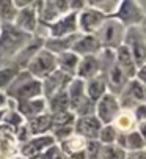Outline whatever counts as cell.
Returning a JSON list of instances; mask_svg holds the SVG:
<instances>
[{
  "instance_id": "obj_17",
  "label": "cell",
  "mask_w": 146,
  "mask_h": 159,
  "mask_svg": "<svg viewBox=\"0 0 146 159\" xmlns=\"http://www.w3.org/2000/svg\"><path fill=\"white\" fill-rule=\"evenodd\" d=\"M16 107H17V112L22 115L24 120H32L41 113L46 112L47 109V102L46 99L41 96V98H35V99H29V101H20V102H16Z\"/></svg>"
},
{
  "instance_id": "obj_40",
  "label": "cell",
  "mask_w": 146,
  "mask_h": 159,
  "mask_svg": "<svg viewBox=\"0 0 146 159\" xmlns=\"http://www.w3.org/2000/svg\"><path fill=\"white\" fill-rule=\"evenodd\" d=\"M134 79H137L141 85L146 87V63H144L143 66L137 68V73H135V77H134Z\"/></svg>"
},
{
  "instance_id": "obj_11",
  "label": "cell",
  "mask_w": 146,
  "mask_h": 159,
  "mask_svg": "<svg viewBox=\"0 0 146 159\" xmlns=\"http://www.w3.org/2000/svg\"><path fill=\"white\" fill-rule=\"evenodd\" d=\"M49 38H63V36H69L79 33V27H77V13H68L61 17H58L57 20H54L49 25Z\"/></svg>"
},
{
  "instance_id": "obj_25",
  "label": "cell",
  "mask_w": 146,
  "mask_h": 159,
  "mask_svg": "<svg viewBox=\"0 0 146 159\" xmlns=\"http://www.w3.org/2000/svg\"><path fill=\"white\" fill-rule=\"evenodd\" d=\"M46 102H47V109H49V113H51V115L64 112V110H71L69 109V98H68L66 90L54 95L52 98H49Z\"/></svg>"
},
{
  "instance_id": "obj_7",
  "label": "cell",
  "mask_w": 146,
  "mask_h": 159,
  "mask_svg": "<svg viewBox=\"0 0 146 159\" xmlns=\"http://www.w3.org/2000/svg\"><path fill=\"white\" fill-rule=\"evenodd\" d=\"M113 17L127 29V27L140 25V22L143 20L144 14H143V10L140 8V5L135 0H121Z\"/></svg>"
},
{
  "instance_id": "obj_20",
  "label": "cell",
  "mask_w": 146,
  "mask_h": 159,
  "mask_svg": "<svg viewBox=\"0 0 146 159\" xmlns=\"http://www.w3.org/2000/svg\"><path fill=\"white\" fill-rule=\"evenodd\" d=\"M79 35L80 33H74V35H69V36H63V38H47V39H44L42 48L54 55H60L63 52L71 51L72 44H74V41L79 38Z\"/></svg>"
},
{
  "instance_id": "obj_45",
  "label": "cell",
  "mask_w": 146,
  "mask_h": 159,
  "mask_svg": "<svg viewBox=\"0 0 146 159\" xmlns=\"http://www.w3.org/2000/svg\"><path fill=\"white\" fill-rule=\"evenodd\" d=\"M140 30H141V33H143V36H144V39H146V16L143 17V20L140 22Z\"/></svg>"
},
{
  "instance_id": "obj_28",
  "label": "cell",
  "mask_w": 146,
  "mask_h": 159,
  "mask_svg": "<svg viewBox=\"0 0 146 159\" xmlns=\"http://www.w3.org/2000/svg\"><path fill=\"white\" fill-rule=\"evenodd\" d=\"M17 8L13 0H0V22L2 24H14L17 16Z\"/></svg>"
},
{
  "instance_id": "obj_34",
  "label": "cell",
  "mask_w": 146,
  "mask_h": 159,
  "mask_svg": "<svg viewBox=\"0 0 146 159\" xmlns=\"http://www.w3.org/2000/svg\"><path fill=\"white\" fill-rule=\"evenodd\" d=\"M94 112H96V102H93V101L88 99V98H85V99L77 106V109L74 110V113H76L77 118H80V117H91V115H94Z\"/></svg>"
},
{
  "instance_id": "obj_33",
  "label": "cell",
  "mask_w": 146,
  "mask_h": 159,
  "mask_svg": "<svg viewBox=\"0 0 146 159\" xmlns=\"http://www.w3.org/2000/svg\"><path fill=\"white\" fill-rule=\"evenodd\" d=\"M76 113L72 110H64L60 113L52 115V126H74L76 123Z\"/></svg>"
},
{
  "instance_id": "obj_4",
  "label": "cell",
  "mask_w": 146,
  "mask_h": 159,
  "mask_svg": "<svg viewBox=\"0 0 146 159\" xmlns=\"http://www.w3.org/2000/svg\"><path fill=\"white\" fill-rule=\"evenodd\" d=\"M25 71L32 74L35 79L42 80L47 76H51L54 71H57V55L51 54L44 48L39 49L27 63Z\"/></svg>"
},
{
  "instance_id": "obj_24",
  "label": "cell",
  "mask_w": 146,
  "mask_h": 159,
  "mask_svg": "<svg viewBox=\"0 0 146 159\" xmlns=\"http://www.w3.org/2000/svg\"><path fill=\"white\" fill-rule=\"evenodd\" d=\"M80 57L76 55L72 51L63 52L60 55H57V70H60L61 73L74 77L76 76V70H77V65H79Z\"/></svg>"
},
{
  "instance_id": "obj_22",
  "label": "cell",
  "mask_w": 146,
  "mask_h": 159,
  "mask_svg": "<svg viewBox=\"0 0 146 159\" xmlns=\"http://www.w3.org/2000/svg\"><path fill=\"white\" fill-rule=\"evenodd\" d=\"M66 93H68V98H69V109L74 112L77 109V106L86 98V95H85V80L74 77L69 82V85L66 88Z\"/></svg>"
},
{
  "instance_id": "obj_29",
  "label": "cell",
  "mask_w": 146,
  "mask_h": 159,
  "mask_svg": "<svg viewBox=\"0 0 146 159\" xmlns=\"http://www.w3.org/2000/svg\"><path fill=\"white\" fill-rule=\"evenodd\" d=\"M144 147H146V143L141 139V135L138 134V131H131V132L124 134V150L127 153L141 151V150H144Z\"/></svg>"
},
{
  "instance_id": "obj_44",
  "label": "cell",
  "mask_w": 146,
  "mask_h": 159,
  "mask_svg": "<svg viewBox=\"0 0 146 159\" xmlns=\"http://www.w3.org/2000/svg\"><path fill=\"white\" fill-rule=\"evenodd\" d=\"M7 102H8V98H7V95L0 92V110H2V109L7 106Z\"/></svg>"
},
{
  "instance_id": "obj_42",
  "label": "cell",
  "mask_w": 146,
  "mask_h": 159,
  "mask_svg": "<svg viewBox=\"0 0 146 159\" xmlns=\"http://www.w3.org/2000/svg\"><path fill=\"white\" fill-rule=\"evenodd\" d=\"M126 159H146V150L127 153V154H126Z\"/></svg>"
},
{
  "instance_id": "obj_19",
  "label": "cell",
  "mask_w": 146,
  "mask_h": 159,
  "mask_svg": "<svg viewBox=\"0 0 146 159\" xmlns=\"http://www.w3.org/2000/svg\"><path fill=\"white\" fill-rule=\"evenodd\" d=\"M115 63L119 66V70L123 71L129 79H134L135 77V73H137V65L132 58V54L129 52V49L121 44L118 49H115Z\"/></svg>"
},
{
  "instance_id": "obj_46",
  "label": "cell",
  "mask_w": 146,
  "mask_h": 159,
  "mask_svg": "<svg viewBox=\"0 0 146 159\" xmlns=\"http://www.w3.org/2000/svg\"><path fill=\"white\" fill-rule=\"evenodd\" d=\"M5 112H7L5 109H2V110H0V123L3 121V117H5Z\"/></svg>"
},
{
  "instance_id": "obj_13",
  "label": "cell",
  "mask_w": 146,
  "mask_h": 159,
  "mask_svg": "<svg viewBox=\"0 0 146 159\" xmlns=\"http://www.w3.org/2000/svg\"><path fill=\"white\" fill-rule=\"evenodd\" d=\"M55 140L51 134H44V135H38V137H33L30 140H27L25 143H22L20 147V153L24 157H35L38 154H41L42 151H46L47 148L54 147Z\"/></svg>"
},
{
  "instance_id": "obj_27",
  "label": "cell",
  "mask_w": 146,
  "mask_h": 159,
  "mask_svg": "<svg viewBox=\"0 0 146 159\" xmlns=\"http://www.w3.org/2000/svg\"><path fill=\"white\" fill-rule=\"evenodd\" d=\"M85 2L88 8L97 10V11L104 13L105 16H113L119 7L121 0H85Z\"/></svg>"
},
{
  "instance_id": "obj_31",
  "label": "cell",
  "mask_w": 146,
  "mask_h": 159,
  "mask_svg": "<svg viewBox=\"0 0 146 159\" xmlns=\"http://www.w3.org/2000/svg\"><path fill=\"white\" fill-rule=\"evenodd\" d=\"M19 73H20V68L14 63L0 68V90H7Z\"/></svg>"
},
{
  "instance_id": "obj_21",
  "label": "cell",
  "mask_w": 146,
  "mask_h": 159,
  "mask_svg": "<svg viewBox=\"0 0 146 159\" xmlns=\"http://www.w3.org/2000/svg\"><path fill=\"white\" fill-rule=\"evenodd\" d=\"M105 93H107V85H105L104 74H97V76L85 80V95L93 102H97Z\"/></svg>"
},
{
  "instance_id": "obj_1",
  "label": "cell",
  "mask_w": 146,
  "mask_h": 159,
  "mask_svg": "<svg viewBox=\"0 0 146 159\" xmlns=\"http://www.w3.org/2000/svg\"><path fill=\"white\" fill-rule=\"evenodd\" d=\"M33 36L17 29L14 24H2L0 29V60H13Z\"/></svg>"
},
{
  "instance_id": "obj_9",
  "label": "cell",
  "mask_w": 146,
  "mask_h": 159,
  "mask_svg": "<svg viewBox=\"0 0 146 159\" xmlns=\"http://www.w3.org/2000/svg\"><path fill=\"white\" fill-rule=\"evenodd\" d=\"M121 112L118 98L112 93H105L99 101L96 102V112L94 115L97 117L102 125H112L115 118L118 117V113Z\"/></svg>"
},
{
  "instance_id": "obj_23",
  "label": "cell",
  "mask_w": 146,
  "mask_h": 159,
  "mask_svg": "<svg viewBox=\"0 0 146 159\" xmlns=\"http://www.w3.org/2000/svg\"><path fill=\"white\" fill-rule=\"evenodd\" d=\"M27 128H29V132L30 135H33V137H38V135H44L46 132H49L52 129V115L51 113H41V115L29 120L27 123Z\"/></svg>"
},
{
  "instance_id": "obj_47",
  "label": "cell",
  "mask_w": 146,
  "mask_h": 159,
  "mask_svg": "<svg viewBox=\"0 0 146 159\" xmlns=\"http://www.w3.org/2000/svg\"><path fill=\"white\" fill-rule=\"evenodd\" d=\"M0 29H2V22H0Z\"/></svg>"
},
{
  "instance_id": "obj_15",
  "label": "cell",
  "mask_w": 146,
  "mask_h": 159,
  "mask_svg": "<svg viewBox=\"0 0 146 159\" xmlns=\"http://www.w3.org/2000/svg\"><path fill=\"white\" fill-rule=\"evenodd\" d=\"M71 51L79 57H86V55H97L102 51V48L94 35H82L80 33L79 38L72 44Z\"/></svg>"
},
{
  "instance_id": "obj_43",
  "label": "cell",
  "mask_w": 146,
  "mask_h": 159,
  "mask_svg": "<svg viewBox=\"0 0 146 159\" xmlns=\"http://www.w3.org/2000/svg\"><path fill=\"white\" fill-rule=\"evenodd\" d=\"M137 131H138V134L141 135V139H143L144 143H146V121H140V123L137 125Z\"/></svg>"
},
{
  "instance_id": "obj_5",
  "label": "cell",
  "mask_w": 146,
  "mask_h": 159,
  "mask_svg": "<svg viewBox=\"0 0 146 159\" xmlns=\"http://www.w3.org/2000/svg\"><path fill=\"white\" fill-rule=\"evenodd\" d=\"M123 44L132 54V58H134L137 68H140L146 63V39H144V36H143L138 25L126 29Z\"/></svg>"
},
{
  "instance_id": "obj_35",
  "label": "cell",
  "mask_w": 146,
  "mask_h": 159,
  "mask_svg": "<svg viewBox=\"0 0 146 159\" xmlns=\"http://www.w3.org/2000/svg\"><path fill=\"white\" fill-rule=\"evenodd\" d=\"M3 123H5L7 126L13 128V129H17L19 126H22L24 123H25V120L22 118V115H20V113H19L17 110L11 109V110L5 112V117H3Z\"/></svg>"
},
{
  "instance_id": "obj_16",
  "label": "cell",
  "mask_w": 146,
  "mask_h": 159,
  "mask_svg": "<svg viewBox=\"0 0 146 159\" xmlns=\"http://www.w3.org/2000/svg\"><path fill=\"white\" fill-rule=\"evenodd\" d=\"M104 77H105V85H107V90H110L108 93H112V95H119L121 92H123V88L126 87V84L131 80L123 71L119 70V66L115 63L110 70L104 74Z\"/></svg>"
},
{
  "instance_id": "obj_14",
  "label": "cell",
  "mask_w": 146,
  "mask_h": 159,
  "mask_svg": "<svg viewBox=\"0 0 146 159\" xmlns=\"http://www.w3.org/2000/svg\"><path fill=\"white\" fill-rule=\"evenodd\" d=\"M14 25L27 33H33L38 27V8L36 3L25 7V8H20L17 11V16L14 19Z\"/></svg>"
},
{
  "instance_id": "obj_37",
  "label": "cell",
  "mask_w": 146,
  "mask_h": 159,
  "mask_svg": "<svg viewBox=\"0 0 146 159\" xmlns=\"http://www.w3.org/2000/svg\"><path fill=\"white\" fill-rule=\"evenodd\" d=\"M66 3H68L69 13H80L82 10L86 8V2H85V0H66Z\"/></svg>"
},
{
  "instance_id": "obj_48",
  "label": "cell",
  "mask_w": 146,
  "mask_h": 159,
  "mask_svg": "<svg viewBox=\"0 0 146 159\" xmlns=\"http://www.w3.org/2000/svg\"><path fill=\"white\" fill-rule=\"evenodd\" d=\"M144 104H146V96H144Z\"/></svg>"
},
{
  "instance_id": "obj_38",
  "label": "cell",
  "mask_w": 146,
  "mask_h": 159,
  "mask_svg": "<svg viewBox=\"0 0 146 159\" xmlns=\"http://www.w3.org/2000/svg\"><path fill=\"white\" fill-rule=\"evenodd\" d=\"M30 132H29V128H27V125L24 123L22 126H19L17 129H16V139L19 140V142H22V143H25L27 140H30Z\"/></svg>"
},
{
  "instance_id": "obj_8",
  "label": "cell",
  "mask_w": 146,
  "mask_h": 159,
  "mask_svg": "<svg viewBox=\"0 0 146 159\" xmlns=\"http://www.w3.org/2000/svg\"><path fill=\"white\" fill-rule=\"evenodd\" d=\"M108 16H105L104 13L93 10V8H85L80 13H77V27H79V33L82 35H94L96 30L99 29L104 20Z\"/></svg>"
},
{
  "instance_id": "obj_41",
  "label": "cell",
  "mask_w": 146,
  "mask_h": 159,
  "mask_svg": "<svg viewBox=\"0 0 146 159\" xmlns=\"http://www.w3.org/2000/svg\"><path fill=\"white\" fill-rule=\"evenodd\" d=\"M13 2H14L16 8H17V10H20V8H25V7H30V5L36 3L38 0H13Z\"/></svg>"
},
{
  "instance_id": "obj_3",
  "label": "cell",
  "mask_w": 146,
  "mask_h": 159,
  "mask_svg": "<svg viewBox=\"0 0 146 159\" xmlns=\"http://www.w3.org/2000/svg\"><path fill=\"white\" fill-rule=\"evenodd\" d=\"M124 33H126V27L121 24V22H118L113 16H108L104 20V24L96 30L94 36L99 41L102 49L115 51L123 44Z\"/></svg>"
},
{
  "instance_id": "obj_10",
  "label": "cell",
  "mask_w": 146,
  "mask_h": 159,
  "mask_svg": "<svg viewBox=\"0 0 146 159\" xmlns=\"http://www.w3.org/2000/svg\"><path fill=\"white\" fill-rule=\"evenodd\" d=\"M72 79H74V77H71V76L61 73L60 70L54 71L51 76H47L46 79L41 80V85H42V98L47 101L49 98H52L54 95H57L60 92H64Z\"/></svg>"
},
{
  "instance_id": "obj_36",
  "label": "cell",
  "mask_w": 146,
  "mask_h": 159,
  "mask_svg": "<svg viewBox=\"0 0 146 159\" xmlns=\"http://www.w3.org/2000/svg\"><path fill=\"white\" fill-rule=\"evenodd\" d=\"M51 131H52L51 135L54 137V140H58L61 143L63 140H66L74 134V126H52Z\"/></svg>"
},
{
  "instance_id": "obj_6",
  "label": "cell",
  "mask_w": 146,
  "mask_h": 159,
  "mask_svg": "<svg viewBox=\"0 0 146 159\" xmlns=\"http://www.w3.org/2000/svg\"><path fill=\"white\" fill-rule=\"evenodd\" d=\"M144 96H146V87L141 85L137 79H131L126 87L123 88L116 98L119 102V107L129 110V109H135L138 104L144 102Z\"/></svg>"
},
{
  "instance_id": "obj_12",
  "label": "cell",
  "mask_w": 146,
  "mask_h": 159,
  "mask_svg": "<svg viewBox=\"0 0 146 159\" xmlns=\"http://www.w3.org/2000/svg\"><path fill=\"white\" fill-rule=\"evenodd\" d=\"M102 128V123L97 120L96 115L91 117H80L76 118L74 123V132L80 137H83L85 140H97V135H99V131Z\"/></svg>"
},
{
  "instance_id": "obj_26",
  "label": "cell",
  "mask_w": 146,
  "mask_h": 159,
  "mask_svg": "<svg viewBox=\"0 0 146 159\" xmlns=\"http://www.w3.org/2000/svg\"><path fill=\"white\" fill-rule=\"evenodd\" d=\"M135 121H137V120L134 118V113L129 112V110H124V112H119V113H118V117L115 118V121H113L112 125L115 126V129H116L118 132L126 134V132L134 131Z\"/></svg>"
},
{
  "instance_id": "obj_18",
  "label": "cell",
  "mask_w": 146,
  "mask_h": 159,
  "mask_svg": "<svg viewBox=\"0 0 146 159\" xmlns=\"http://www.w3.org/2000/svg\"><path fill=\"white\" fill-rule=\"evenodd\" d=\"M97 74H101V68H99V60H97V55L80 57L74 77L82 79V80H88V79H91V77H94Z\"/></svg>"
},
{
  "instance_id": "obj_32",
  "label": "cell",
  "mask_w": 146,
  "mask_h": 159,
  "mask_svg": "<svg viewBox=\"0 0 146 159\" xmlns=\"http://www.w3.org/2000/svg\"><path fill=\"white\" fill-rule=\"evenodd\" d=\"M116 137H118V131L115 129L113 125H102L99 135H97V142L101 145H110L116 142Z\"/></svg>"
},
{
  "instance_id": "obj_30",
  "label": "cell",
  "mask_w": 146,
  "mask_h": 159,
  "mask_svg": "<svg viewBox=\"0 0 146 159\" xmlns=\"http://www.w3.org/2000/svg\"><path fill=\"white\" fill-rule=\"evenodd\" d=\"M126 154H127L126 150L118 147L116 143H110V145H101L97 159H126Z\"/></svg>"
},
{
  "instance_id": "obj_39",
  "label": "cell",
  "mask_w": 146,
  "mask_h": 159,
  "mask_svg": "<svg viewBox=\"0 0 146 159\" xmlns=\"http://www.w3.org/2000/svg\"><path fill=\"white\" fill-rule=\"evenodd\" d=\"M134 118L140 123V121H146V104L144 102H141V104H138L135 109H134Z\"/></svg>"
},
{
  "instance_id": "obj_2",
  "label": "cell",
  "mask_w": 146,
  "mask_h": 159,
  "mask_svg": "<svg viewBox=\"0 0 146 159\" xmlns=\"http://www.w3.org/2000/svg\"><path fill=\"white\" fill-rule=\"evenodd\" d=\"M5 95H7V98L14 99L16 102L41 98L42 85H41V80L35 79L25 70H20V73L14 77V80L10 84V87L5 90Z\"/></svg>"
}]
</instances>
